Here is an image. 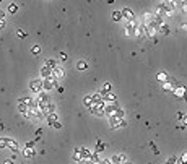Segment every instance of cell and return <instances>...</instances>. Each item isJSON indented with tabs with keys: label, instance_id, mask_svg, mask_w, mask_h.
<instances>
[{
	"label": "cell",
	"instance_id": "6da1fadb",
	"mask_svg": "<svg viewBox=\"0 0 187 164\" xmlns=\"http://www.w3.org/2000/svg\"><path fill=\"white\" fill-rule=\"evenodd\" d=\"M29 88H31L33 93H41L43 91V80L41 78H36V80H31L29 81Z\"/></svg>",
	"mask_w": 187,
	"mask_h": 164
},
{
	"label": "cell",
	"instance_id": "7a4b0ae2",
	"mask_svg": "<svg viewBox=\"0 0 187 164\" xmlns=\"http://www.w3.org/2000/svg\"><path fill=\"white\" fill-rule=\"evenodd\" d=\"M104 107H106V102H101V104H93L91 109H90V112L95 115H98V117H101V115H104Z\"/></svg>",
	"mask_w": 187,
	"mask_h": 164
},
{
	"label": "cell",
	"instance_id": "3957f363",
	"mask_svg": "<svg viewBox=\"0 0 187 164\" xmlns=\"http://www.w3.org/2000/svg\"><path fill=\"white\" fill-rule=\"evenodd\" d=\"M109 127L111 129H119V127H127V122L124 119H117V117H109Z\"/></svg>",
	"mask_w": 187,
	"mask_h": 164
},
{
	"label": "cell",
	"instance_id": "277c9868",
	"mask_svg": "<svg viewBox=\"0 0 187 164\" xmlns=\"http://www.w3.org/2000/svg\"><path fill=\"white\" fill-rule=\"evenodd\" d=\"M55 83H57V80L54 77H49V78H46V80H43V89H44V93L52 89V88L55 86Z\"/></svg>",
	"mask_w": 187,
	"mask_h": 164
},
{
	"label": "cell",
	"instance_id": "5b68a950",
	"mask_svg": "<svg viewBox=\"0 0 187 164\" xmlns=\"http://www.w3.org/2000/svg\"><path fill=\"white\" fill-rule=\"evenodd\" d=\"M159 8H163V10L166 11V13H173V10L176 8V2H161V4L158 5Z\"/></svg>",
	"mask_w": 187,
	"mask_h": 164
},
{
	"label": "cell",
	"instance_id": "8992f818",
	"mask_svg": "<svg viewBox=\"0 0 187 164\" xmlns=\"http://www.w3.org/2000/svg\"><path fill=\"white\" fill-rule=\"evenodd\" d=\"M137 21L135 20H132V21H127L125 23V34L127 36H134V31H135V28H137Z\"/></svg>",
	"mask_w": 187,
	"mask_h": 164
},
{
	"label": "cell",
	"instance_id": "52a82bcc",
	"mask_svg": "<svg viewBox=\"0 0 187 164\" xmlns=\"http://www.w3.org/2000/svg\"><path fill=\"white\" fill-rule=\"evenodd\" d=\"M29 114H31V119H33V117H38V119L44 117V114H43V109L39 107V106H33V107L29 109Z\"/></svg>",
	"mask_w": 187,
	"mask_h": 164
},
{
	"label": "cell",
	"instance_id": "ba28073f",
	"mask_svg": "<svg viewBox=\"0 0 187 164\" xmlns=\"http://www.w3.org/2000/svg\"><path fill=\"white\" fill-rule=\"evenodd\" d=\"M120 15H122V18H125L127 21H132V20H135V16H134V11L130 10V8H122V11H120Z\"/></svg>",
	"mask_w": 187,
	"mask_h": 164
},
{
	"label": "cell",
	"instance_id": "9c48e42d",
	"mask_svg": "<svg viewBox=\"0 0 187 164\" xmlns=\"http://www.w3.org/2000/svg\"><path fill=\"white\" fill-rule=\"evenodd\" d=\"M52 77L55 78V80H60V78H64V77H65V72H64V68L57 65L55 68L52 70Z\"/></svg>",
	"mask_w": 187,
	"mask_h": 164
},
{
	"label": "cell",
	"instance_id": "30bf717a",
	"mask_svg": "<svg viewBox=\"0 0 187 164\" xmlns=\"http://www.w3.org/2000/svg\"><path fill=\"white\" fill-rule=\"evenodd\" d=\"M54 112H55V106H54L52 102H49L47 106H44V107H43V114H44V117H47V115L54 114Z\"/></svg>",
	"mask_w": 187,
	"mask_h": 164
},
{
	"label": "cell",
	"instance_id": "8fae6325",
	"mask_svg": "<svg viewBox=\"0 0 187 164\" xmlns=\"http://www.w3.org/2000/svg\"><path fill=\"white\" fill-rule=\"evenodd\" d=\"M145 29H146L145 25H137V28H135V31H134V36H137V38H145Z\"/></svg>",
	"mask_w": 187,
	"mask_h": 164
},
{
	"label": "cell",
	"instance_id": "7c38bea8",
	"mask_svg": "<svg viewBox=\"0 0 187 164\" xmlns=\"http://www.w3.org/2000/svg\"><path fill=\"white\" fill-rule=\"evenodd\" d=\"M124 161H127V158L124 156V154H114L111 158V163L112 164H124Z\"/></svg>",
	"mask_w": 187,
	"mask_h": 164
},
{
	"label": "cell",
	"instance_id": "4fadbf2b",
	"mask_svg": "<svg viewBox=\"0 0 187 164\" xmlns=\"http://www.w3.org/2000/svg\"><path fill=\"white\" fill-rule=\"evenodd\" d=\"M18 102H21V104H25L28 109H31L33 106H34V101H33V99L29 98V96H25V98H20V99H18Z\"/></svg>",
	"mask_w": 187,
	"mask_h": 164
},
{
	"label": "cell",
	"instance_id": "5bb4252c",
	"mask_svg": "<svg viewBox=\"0 0 187 164\" xmlns=\"http://www.w3.org/2000/svg\"><path fill=\"white\" fill-rule=\"evenodd\" d=\"M106 99L107 102H111V104H114V102H117V96L114 94V93H106V94H102V101Z\"/></svg>",
	"mask_w": 187,
	"mask_h": 164
},
{
	"label": "cell",
	"instance_id": "9a60e30c",
	"mask_svg": "<svg viewBox=\"0 0 187 164\" xmlns=\"http://www.w3.org/2000/svg\"><path fill=\"white\" fill-rule=\"evenodd\" d=\"M7 148H8V150H11L13 153H16V151H18V143L15 141V140L7 138Z\"/></svg>",
	"mask_w": 187,
	"mask_h": 164
},
{
	"label": "cell",
	"instance_id": "2e32d148",
	"mask_svg": "<svg viewBox=\"0 0 187 164\" xmlns=\"http://www.w3.org/2000/svg\"><path fill=\"white\" fill-rule=\"evenodd\" d=\"M41 77H43V80H46V78H49V77H52V70H49L46 65L41 68Z\"/></svg>",
	"mask_w": 187,
	"mask_h": 164
},
{
	"label": "cell",
	"instance_id": "e0dca14e",
	"mask_svg": "<svg viewBox=\"0 0 187 164\" xmlns=\"http://www.w3.org/2000/svg\"><path fill=\"white\" fill-rule=\"evenodd\" d=\"M80 154H81V159H83V161H88L90 158H91V151L86 150V148H81Z\"/></svg>",
	"mask_w": 187,
	"mask_h": 164
},
{
	"label": "cell",
	"instance_id": "ac0fdd59",
	"mask_svg": "<svg viewBox=\"0 0 187 164\" xmlns=\"http://www.w3.org/2000/svg\"><path fill=\"white\" fill-rule=\"evenodd\" d=\"M158 31L161 33L163 36H168V34H169V33H171V28H169V26H168V25H164V23H163V25H161V26H159V28H158Z\"/></svg>",
	"mask_w": 187,
	"mask_h": 164
},
{
	"label": "cell",
	"instance_id": "d6986e66",
	"mask_svg": "<svg viewBox=\"0 0 187 164\" xmlns=\"http://www.w3.org/2000/svg\"><path fill=\"white\" fill-rule=\"evenodd\" d=\"M91 101H93V104H101V102H104L102 101V96L99 94V93H96V94L91 96Z\"/></svg>",
	"mask_w": 187,
	"mask_h": 164
},
{
	"label": "cell",
	"instance_id": "ffe728a7",
	"mask_svg": "<svg viewBox=\"0 0 187 164\" xmlns=\"http://www.w3.org/2000/svg\"><path fill=\"white\" fill-rule=\"evenodd\" d=\"M77 68L80 70V72H85V70L88 68V62H85V60H80V62L77 63Z\"/></svg>",
	"mask_w": 187,
	"mask_h": 164
},
{
	"label": "cell",
	"instance_id": "44dd1931",
	"mask_svg": "<svg viewBox=\"0 0 187 164\" xmlns=\"http://www.w3.org/2000/svg\"><path fill=\"white\" fill-rule=\"evenodd\" d=\"M46 67H47L49 70H54V68L57 67V62H55L54 59H47V60H46Z\"/></svg>",
	"mask_w": 187,
	"mask_h": 164
},
{
	"label": "cell",
	"instance_id": "7402d4cb",
	"mask_svg": "<svg viewBox=\"0 0 187 164\" xmlns=\"http://www.w3.org/2000/svg\"><path fill=\"white\" fill-rule=\"evenodd\" d=\"M184 93H186V88H184V86H182V88H177V86L174 88V94H176L177 98H182Z\"/></svg>",
	"mask_w": 187,
	"mask_h": 164
},
{
	"label": "cell",
	"instance_id": "603a6c76",
	"mask_svg": "<svg viewBox=\"0 0 187 164\" xmlns=\"http://www.w3.org/2000/svg\"><path fill=\"white\" fill-rule=\"evenodd\" d=\"M104 150H106V145L98 140V143H96V151H95V153H98V154H99L101 151H104Z\"/></svg>",
	"mask_w": 187,
	"mask_h": 164
},
{
	"label": "cell",
	"instance_id": "cb8c5ba5",
	"mask_svg": "<svg viewBox=\"0 0 187 164\" xmlns=\"http://www.w3.org/2000/svg\"><path fill=\"white\" fill-rule=\"evenodd\" d=\"M83 104L86 106L88 109H91V106H93V101H91V96H85L83 98Z\"/></svg>",
	"mask_w": 187,
	"mask_h": 164
},
{
	"label": "cell",
	"instance_id": "d4e9b609",
	"mask_svg": "<svg viewBox=\"0 0 187 164\" xmlns=\"http://www.w3.org/2000/svg\"><path fill=\"white\" fill-rule=\"evenodd\" d=\"M23 156H25V158H33V156H34V150L25 148V150H23Z\"/></svg>",
	"mask_w": 187,
	"mask_h": 164
},
{
	"label": "cell",
	"instance_id": "484cf974",
	"mask_svg": "<svg viewBox=\"0 0 187 164\" xmlns=\"http://www.w3.org/2000/svg\"><path fill=\"white\" fill-rule=\"evenodd\" d=\"M106 93H111V83H104L102 84V91L99 93V94H106Z\"/></svg>",
	"mask_w": 187,
	"mask_h": 164
},
{
	"label": "cell",
	"instance_id": "4316f807",
	"mask_svg": "<svg viewBox=\"0 0 187 164\" xmlns=\"http://www.w3.org/2000/svg\"><path fill=\"white\" fill-rule=\"evenodd\" d=\"M54 122H57V114L54 112V114H50V115H47V124L49 125H52Z\"/></svg>",
	"mask_w": 187,
	"mask_h": 164
},
{
	"label": "cell",
	"instance_id": "83f0119b",
	"mask_svg": "<svg viewBox=\"0 0 187 164\" xmlns=\"http://www.w3.org/2000/svg\"><path fill=\"white\" fill-rule=\"evenodd\" d=\"M156 80H159V81H163V83H166V81H168V75L163 73V72H159V73L156 75Z\"/></svg>",
	"mask_w": 187,
	"mask_h": 164
},
{
	"label": "cell",
	"instance_id": "f1b7e54d",
	"mask_svg": "<svg viewBox=\"0 0 187 164\" xmlns=\"http://www.w3.org/2000/svg\"><path fill=\"white\" fill-rule=\"evenodd\" d=\"M124 115H125V112H124L122 109L117 107V109H116V112H114V117H117V119H124Z\"/></svg>",
	"mask_w": 187,
	"mask_h": 164
},
{
	"label": "cell",
	"instance_id": "f546056e",
	"mask_svg": "<svg viewBox=\"0 0 187 164\" xmlns=\"http://www.w3.org/2000/svg\"><path fill=\"white\" fill-rule=\"evenodd\" d=\"M111 16H112L114 21H120V20H122V15H120V11H112V13H111Z\"/></svg>",
	"mask_w": 187,
	"mask_h": 164
},
{
	"label": "cell",
	"instance_id": "4dcf8cb0",
	"mask_svg": "<svg viewBox=\"0 0 187 164\" xmlns=\"http://www.w3.org/2000/svg\"><path fill=\"white\" fill-rule=\"evenodd\" d=\"M8 11H10V13H16V11H18V5L16 4H10V5H8Z\"/></svg>",
	"mask_w": 187,
	"mask_h": 164
},
{
	"label": "cell",
	"instance_id": "1f68e13d",
	"mask_svg": "<svg viewBox=\"0 0 187 164\" xmlns=\"http://www.w3.org/2000/svg\"><path fill=\"white\" fill-rule=\"evenodd\" d=\"M174 88H176V86H173V84H169V83H168V81H166V83L163 84V89H164V91H169V89H174Z\"/></svg>",
	"mask_w": 187,
	"mask_h": 164
},
{
	"label": "cell",
	"instance_id": "d6a6232c",
	"mask_svg": "<svg viewBox=\"0 0 187 164\" xmlns=\"http://www.w3.org/2000/svg\"><path fill=\"white\" fill-rule=\"evenodd\" d=\"M16 36H18V38H26V31H23V29H18V31H16Z\"/></svg>",
	"mask_w": 187,
	"mask_h": 164
},
{
	"label": "cell",
	"instance_id": "836d02e7",
	"mask_svg": "<svg viewBox=\"0 0 187 164\" xmlns=\"http://www.w3.org/2000/svg\"><path fill=\"white\" fill-rule=\"evenodd\" d=\"M31 52L33 54H39V52H41V47H39V45H33V47H31Z\"/></svg>",
	"mask_w": 187,
	"mask_h": 164
},
{
	"label": "cell",
	"instance_id": "e575fe53",
	"mask_svg": "<svg viewBox=\"0 0 187 164\" xmlns=\"http://www.w3.org/2000/svg\"><path fill=\"white\" fill-rule=\"evenodd\" d=\"M176 163H177V158H176V156H171L169 159H168V163H166V164H176Z\"/></svg>",
	"mask_w": 187,
	"mask_h": 164
},
{
	"label": "cell",
	"instance_id": "d590c367",
	"mask_svg": "<svg viewBox=\"0 0 187 164\" xmlns=\"http://www.w3.org/2000/svg\"><path fill=\"white\" fill-rule=\"evenodd\" d=\"M177 120H182V122H186V114H184V112H179V114H177Z\"/></svg>",
	"mask_w": 187,
	"mask_h": 164
},
{
	"label": "cell",
	"instance_id": "8d00e7d4",
	"mask_svg": "<svg viewBox=\"0 0 187 164\" xmlns=\"http://www.w3.org/2000/svg\"><path fill=\"white\" fill-rule=\"evenodd\" d=\"M150 146H151V150H153V153H155V154H158V153H159V150L155 146V143H153V141H150Z\"/></svg>",
	"mask_w": 187,
	"mask_h": 164
},
{
	"label": "cell",
	"instance_id": "74e56055",
	"mask_svg": "<svg viewBox=\"0 0 187 164\" xmlns=\"http://www.w3.org/2000/svg\"><path fill=\"white\" fill-rule=\"evenodd\" d=\"M0 148H7V138H0Z\"/></svg>",
	"mask_w": 187,
	"mask_h": 164
},
{
	"label": "cell",
	"instance_id": "f35d334b",
	"mask_svg": "<svg viewBox=\"0 0 187 164\" xmlns=\"http://www.w3.org/2000/svg\"><path fill=\"white\" fill-rule=\"evenodd\" d=\"M25 148H29V150H34V141H28L25 145Z\"/></svg>",
	"mask_w": 187,
	"mask_h": 164
},
{
	"label": "cell",
	"instance_id": "ab89813d",
	"mask_svg": "<svg viewBox=\"0 0 187 164\" xmlns=\"http://www.w3.org/2000/svg\"><path fill=\"white\" fill-rule=\"evenodd\" d=\"M52 127H54V129H57V130H60V129H62V124H60V122H54Z\"/></svg>",
	"mask_w": 187,
	"mask_h": 164
},
{
	"label": "cell",
	"instance_id": "60d3db41",
	"mask_svg": "<svg viewBox=\"0 0 187 164\" xmlns=\"http://www.w3.org/2000/svg\"><path fill=\"white\" fill-rule=\"evenodd\" d=\"M41 133H43V130H41V129H38V130H36V141H38L39 138H41Z\"/></svg>",
	"mask_w": 187,
	"mask_h": 164
},
{
	"label": "cell",
	"instance_id": "b9f144b4",
	"mask_svg": "<svg viewBox=\"0 0 187 164\" xmlns=\"http://www.w3.org/2000/svg\"><path fill=\"white\" fill-rule=\"evenodd\" d=\"M55 86H57V91H59L60 94H64V88L60 86V84H59V83H55Z\"/></svg>",
	"mask_w": 187,
	"mask_h": 164
},
{
	"label": "cell",
	"instance_id": "7bdbcfd3",
	"mask_svg": "<svg viewBox=\"0 0 187 164\" xmlns=\"http://www.w3.org/2000/svg\"><path fill=\"white\" fill-rule=\"evenodd\" d=\"M60 60H62V62H67V55H65L64 52L60 54Z\"/></svg>",
	"mask_w": 187,
	"mask_h": 164
},
{
	"label": "cell",
	"instance_id": "ee69618b",
	"mask_svg": "<svg viewBox=\"0 0 187 164\" xmlns=\"http://www.w3.org/2000/svg\"><path fill=\"white\" fill-rule=\"evenodd\" d=\"M5 28V20H0V31Z\"/></svg>",
	"mask_w": 187,
	"mask_h": 164
},
{
	"label": "cell",
	"instance_id": "f6af8a7d",
	"mask_svg": "<svg viewBox=\"0 0 187 164\" xmlns=\"http://www.w3.org/2000/svg\"><path fill=\"white\" fill-rule=\"evenodd\" d=\"M101 164H112V163H111V159H102Z\"/></svg>",
	"mask_w": 187,
	"mask_h": 164
},
{
	"label": "cell",
	"instance_id": "bcb514c9",
	"mask_svg": "<svg viewBox=\"0 0 187 164\" xmlns=\"http://www.w3.org/2000/svg\"><path fill=\"white\" fill-rule=\"evenodd\" d=\"M4 164H15V163H13L11 159H5V161H4Z\"/></svg>",
	"mask_w": 187,
	"mask_h": 164
},
{
	"label": "cell",
	"instance_id": "7dc6e473",
	"mask_svg": "<svg viewBox=\"0 0 187 164\" xmlns=\"http://www.w3.org/2000/svg\"><path fill=\"white\" fill-rule=\"evenodd\" d=\"M78 164H91V161H83V159H81Z\"/></svg>",
	"mask_w": 187,
	"mask_h": 164
},
{
	"label": "cell",
	"instance_id": "c3c4849f",
	"mask_svg": "<svg viewBox=\"0 0 187 164\" xmlns=\"http://www.w3.org/2000/svg\"><path fill=\"white\" fill-rule=\"evenodd\" d=\"M4 16H5V11L0 10V20H4Z\"/></svg>",
	"mask_w": 187,
	"mask_h": 164
},
{
	"label": "cell",
	"instance_id": "681fc988",
	"mask_svg": "<svg viewBox=\"0 0 187 164\" xmlns=\"http://www.w3.org/2000/svg\"><path fill=\"white\" fill-rule=\"evenodd\" d=\"M124 164H132L130 161H124Z\"/></svg>",
	"mask_w": 187,
	"mask_h": 164
},
{
	"label": "cell",
	"instance_id": "f907efd6",
	"mask_svg": "<svg viewBox=\"0 0 187 164\" xmlns=\"http://www.w3.org/2000/svg\"><path fill=\"white\" fill-rule=\"evenodd\" d=\"M99 164H101V163H99Z\"/></svg>",
	"mask_w": 187,
	"mask_h": 164
}]
</instances>
